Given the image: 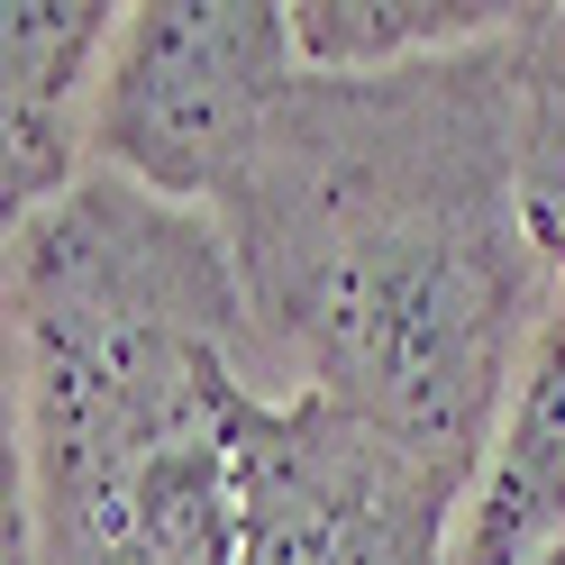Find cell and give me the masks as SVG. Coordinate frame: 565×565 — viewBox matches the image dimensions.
I'll return each mask as SVG.
<instances>
[{"mask_svg": "<svg viewBox=\"0 0 565 565\" xmlns=\"http://www.w3.org/2000/svg\"><path fill=\"white\" fill-rule=\"evenodd\" d=\"M520 28L402 74H301L210 210L265 393H320L456 475H483L565 292L520 220Z\"/></svg>", "mask_w": 565, "mask_h": 565, "instance_id": "cell-1", "label": "cell"}, {"mask_svg": "<svg viewBox=\"0 0 565 565\" xmlns=\"http://www.w3.org/2000/svg\"><path fill=\"white\" fill-rule=\"evenodd\" d=\"M301 92L292 10L274 0H137L92 100V173L173 210H220Z\"/></svg>", "mask_w": 565, "mask_h": 565, "instance_id": "cell-3", "label": "cell"}, {"mask_svg": "<svg viewBox=\"0 0 565 565\" xmlns=\"http://www.w3.org/2000/svg\"><path fill=\"white\" fill-rule=\"evenodd\" d=\"M10 565H237L228 419L256 383L210 210L92 173L10 228Z\"/></svg>", "mask_w": 565, "mask_h": 565, "instance_id": "cell-2", "label": "cell"}, {"mask_svg": "<svg viewBox=\"0 0 565 565\" xmlns=\"http://www.w3.org/2000/svg\"><path fill=\"white\" fill-rule=\"evenodd\" d=\"M237 565H456L475 475L320 393H246L228 419Z\"/></svg>", "mask_w": 565, "mask_h": 565, "instance_id": "cell-4", "label": "cell"}, {"mask_svg": "<svg viewBox=\"0 0 565 565\" xmlns=\"http://www.w3.org/2000/svg\"><path fill=\"white\" fill-rule=\"evenodd\" d=\"M511 164L529 246L565 282V10H529L511 46Z\"/></svg>", "mask_w": 565, "mask_h": 565, "instance_id": "cell-8", "label": "cell"}, {"mask_svg": "<svg viewBox=\"0 0 565 565\" xmlns=\"http://www.w3.org/2000/svg\"><path fill=\"white\" fill-rule=\"evenodd\" d=\"M547 547H565V292L511 383L502 438L456 529V565H539Z\"/></svg>", "mask_w": 565, "mask_h": 565, "instance_id": "cell-6", "label": "cell"}, {"mask_svg": "<svg viewBox=\"0 0 565 565\" xmlns=\"http://www.w3.org/2000/svg\"><path fill=\"white\" fill-rule=\"evenodd\" d=\"M539 565H565V547H547V556H539Z\"/></svg>", "mask_w": 565, "mask_h": 565, "instance_id": "cell-9", "label": "cell"}, {"mask_svg": "<svg viewBox=\"0 0 565 565\" xmlns=\"http://www.w3.org/2000/svg\"><path fill=\"white\" fill-rule=\"evenodd\" d=\"M520 19L529 10H502V0H301L292 46H301V74H402L429 55L492 46Z\"/></svg>", "mask_w": 565, "mask_h": 565, "instance_id": "cell-7", "label": "cell"}, {"mask_svg": "<svg viewBox=\"0 0 565 565\" xmlns=\"http://www.w3.org/2000/svg\"><path fill=\"white\" fill-rule=\"evenodd\" d=\"M110 0H10L0 10V220L28 228L92 183V100L119 46Z\"/></svg>", "mask_w": 565, "mask_h": 565, "instance_id": "cell-5", "label": "cell"}]
</instances>
